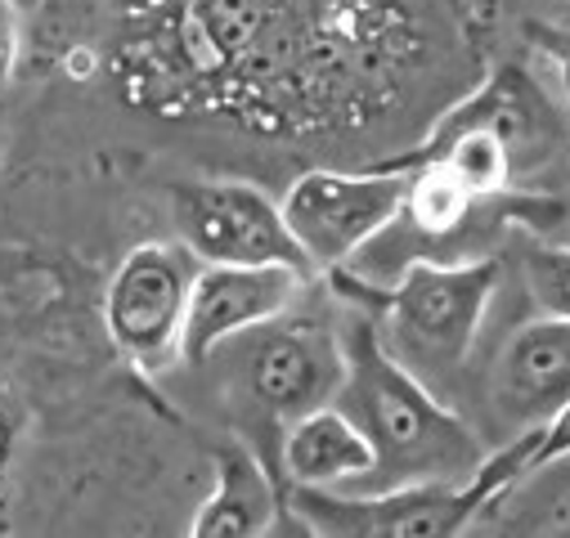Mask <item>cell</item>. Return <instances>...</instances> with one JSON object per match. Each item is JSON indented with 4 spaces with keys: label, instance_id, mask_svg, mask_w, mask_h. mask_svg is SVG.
Returning a JSON list of instances; mask_svg holds the SVG:
<instances>
[{
    "label": "cell",
    "instance_id": "3",
    "mask_svg": "<svg viewBox=\"0 0 570 538\" xmlns=\"http://www.w3.org/2000/svg\"><path fill=\"white\" fill-rule=\"evenodd\" d=\"M503 265L494 256L472 260H404L386 283H364L333 269V283L346 297L382 315V346L422 381L454 377L485 323L499 292Z\"/></svg>",
    "mask_w": 570,
    "mask_h": 538
},
{
    "label": "cell",
    "instance_id": "5",
    "mask_svg": "<svg viewBox=\"0 0 570 538\" xmlns=\"http://www.w3.org/2000/svg\"><path fill=\"white\" fill-rule=\"evenodd\" d=\"M409 176L400 167L373 171H306L283 193V225L315 265V275L351 265L400 211Z\"/></svg>",
    "mask_w": 570,
    "mask_h": 538
},
{
    "label": "cell",
    "instance_id": "8",
    "mask_svg": "<svg viewBox=\"0 0 570 538\" xmlns=\"http://www.w3.org/2000/svg\"><path fill=\"white\" fill-rule=\"evenodd\" d=\"M288 507L297 516V529L328 538H450L472 529V520L481 516V502L472 498L468 480H422L364 494L293 485Z\"/></svg>",
    "mask_w": 570,
    "mask_h": 538
},
{
    "label": "cell",
    "instance_id": "10",
    "mask_svg": "<svg viewBox=\"0 0 570 538\" xmlns=\"http://www.w3.org/2000/svg\"><path fill=\"white\" fill-rule=\"evenodd\" d=\"M490 404L508 431L539 427L570 404V319L539 315L503 341L490 368Z\"/></svg>",
    "mask_w": 570,
    "mask_h": 538
},
{
    "label": "cell",
    "instance_id": "11",
    "mask_svg": "<svg viewBox=\"0 0 570 538\" xmlns=\"http://www.w3.org/2000/svg\"><path fill=\"white\" fill-rule=\"evenodd\" d=\"M278 467L283 485L302 489H342L360 485L373 471V445L351 422L342 404H320V409L293 418L278 440Z\"/></svg>",
    "mask_w": 570,
    "mask_h": 538
},
{
    "label": "cell",
    "instance_id": "14",
    "mask_svg": "<svg viewBox=\"0 0 570 538\" xmlns=\"http://www.w3.org/2000/svg\"><path fill=\"white\" fill-rule=\"evenodd\" d=\"M561 458H570V404H561L548 422L530 427V476H539Z\"/></svg>",
    "mask_w": 570,
    "mask_h": 538
},
{
    "label": "cell",
    "instance_id": "16",
    "mask_svg": "<svg viewBox=\"0 0 570 538\" xmlns=\"http://www.w3.org/2000/svg\"><path fill=\"white\" fill-rule=\"evenodd\" d=\"M19 19H23V10L14 0H0V90L10 86L14 68H19V41H23Z\"/></svg>",
    "mask_w": 570,
    "mask_h": 538
},
{
    "label": "cell",
    "instance_id": "7",
    "mask_svg": "<svg viewBox=\"0 0 570 538\" xmlns=\"http://www.w3.org/2000/svg\"><path fill=\"white\" fill-rule=\"evenodd\" d=\"M194 275H198V256L180 238L139 242L130 256H121L104 292V328L135 368L154 372L180 359V328H185Z\"/></svg>",
    "mask_w": 570,
    "mask_h": 538
},
{
    "label": "cell",
    "instance_id": "9",
    "mask_svg": "<svg viewBox=\"0 0 570 538\" xmlns=\"http://www.w3.org/2000/svg\"><path fill=\"white\" fill-rule=\"evenodd\" d=\"M306 275L288 265H198L185 328H180V363H207L225 341L288 315L306 292Z\"/></svg>",
    "mask_w": 570,
    "mask_h": 538
},
{
    "label": "cell",
    "instance_id": "12",
    "mask_svg": "<svg viewBox=\"0 0 570 538\" xmlns=\"http://www.w3.org/2000/svg\"><path fill=\"white\" fill-rule=\"evenodd\" d=\"M283 489L261 454L247 445H225L216 454V485L189 520L194 538H261L278 529Z\"/></svg>",
    "mask_w": 570,
    "mask_h": 538
},
{
    "label": "cell",
    "instance_id": "15",
    "mask_svg": "<svg viewBox=\"0 0 570 538\" xmlns=\"http://www.w3.org/2000/svg\"><path fill=\"white\" fill-rule=\"evenodd\" d=\"M530 46L548 59V68H552V77H557V86H561V94H566V103H570V28H552V23H530Z\"/></svg>",
    "mask_w": 570,
    "mask_h": 538
},
{
    "label": "cell",
    "instance_id": "13",
    "mask_svg": "<svg viewBox=\"0 0 570 538\" xmlns=\"http://www.w3.org/2000/svg\"><path fill=\"white\" fill-rule=\"evenodd\" d=\"M525 288L539 315L570 319V247H534L525 256Z\"/></svg>",
    "mask_w": 570,
    "mask_h": 538
},
{
    "label": "cell",
    "instance_id": "1",
    "mask_svg": "<svg viewBox=\"0 0 570 538\" xmlns=\"http://www.w3.org/2000/svg\"><path fill=\"white\" fill-rule=\"evenodd\" d=\"M342 350L346 372L333 404H342L373 445V471L360 480V489H395L422 480L463 485L476 476L490 454L481 436L382 346L373 323H355Z\"/></svg>",
    "mask_w": 570,
    "mask_h": 538
},
{
    "label": "cell",
    "instance_id": "2",
    "mask_svg": "<svg viewBox=\"0 0 570 538\" xmlns=\"http://www.w3.org/2000/svg\"><path fill=\"white\" fill-rule=\"evenodd\" d=\"M566 145L570 134L561 130L548 90L521 63H503L463 103H454L413 153L391 162H436L472 193L499 198L539 189V171H548Z\"/></svg>",
    "mask_w": 570,
    "mask_h": 538
},
{
    "label": "cell",
    "instance_id": "17",
    "mask_svg": "<svg viewBox=\"0 0 570 538\" xmlns=\"http://www.w3.org/2000/svg\"><path fill=\"white\" fill-rule=\"evenodd\" d=\"M14 6H19L23 14H32V10H41V6H46V0H14Z\"/></svg>",
    "mask_w": 570,
    "mask_h": 538
},
{
    "label": "cell",
    "instance_id": "6",
    "mask_svg": "<svg viewBox=\"0 0 570 538\" xmlns=\"http://www.w3.org/2000/svg\"><path fill=\"white\" fill-rule=\"evenodd\" d=\"M176 238L198 265H288L315 279V265L283 225L278 202L247 180H194L171 189Z\"/></svg>",
    "mask_w": 570,
    "mask_h": 538
},
{
    "label": "cell",
    "instance_id": "4",
    "mask_svg": "<svg viewBox=\"0 0 570 538\" xmlns=\"http://www.w3.org/2000/svg\"><path fill=\"white\" fill-rule=\"evenodd\" d=\"M220 350L234 359L229 377L243 404L278 431L328 404L346 372L342 341L315 319H293V310L225 341Z\"/></svg>",
    "mask_w": 570,
    "mask_h": 538
}]
</instances>
